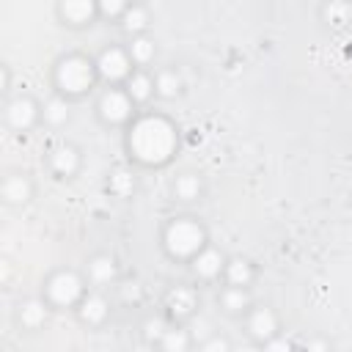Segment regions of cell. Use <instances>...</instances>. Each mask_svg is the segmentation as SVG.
Masks as SVG:
<instances>
[{
	"mask_svg": "<svg viewBox=\"0 0 352 352\" xmlns=\"http://www.w3.org/2000/svg\"><path fill=\"white\" fill-rule=\"evenodd\" d=\"M126 52H129V60L135 69H151V63L157 60V41L146 33V36H135V38H126Z\"/></svg>",
	"mask_w": 352,
	"mask_h": 352,
	"instance_id": "cell-23",
	"label": "cell"
},
{
	"mask_svg": "<svg viewBox=\"0 0 352 352\" xmlns=\"http://www.w3.org/2000/svg\"><path fill=\"white\" fill-rule=\"evenodd\" d=\"M74 314H77V319H80L85 327H94V330H96V327H104V324L110 322L113 305H110V300H107V294H104L102 289H88Z\"/></svg>",
	"mask_w": 352,
	"mask_h": 352,
	"instance_id": "cell-13",
	"label": "cell"
},
{
	"mask_svg": "<svg viewBox=\"0 0 352 352\" xmlns=\"http://www.w3.org/2000/svg\"><path fill=\"white\" fill-rule=\"evenodd\" d=\"M324 22H349L352 19V6L349 3H324L319 8Z\"/></svg>",
	"mask_w": 352,
	"mask_h": 352,
	"instance_id": "cell-28",
	"label": "cell"
},
{
	"mask_svg": "<svg viewBox=\"0 0 352 352\" xmlns=\"http://www.w3.org/2000/svg\"><path fill=\"white\" fill-rule=\"evenodd\" d=\"M94 113H96V118H99L102 126H107V129H124V126H132V121L138 118V104L129 99V94L124 91V85H104L96 94Z\"/></svg>",
	"mask_w": 352,
	"mask_h": 352,
	"instance_id": "cell-4",
	"label": "cell"
},
{
	"mask_svg": "<svg viewBox=\"0 0 352 352\" xmlns=\"http://www.w3.org/2000/svg\"><path fill=\"white\" fill-rule=\"evenodd\" d=\"M55 16L63 28L72 30H85L94 22H99L96 0H58L55 3Z\"/></svg>",
	"mask_w": 352,
	"mask_h": 352,
	"instance_id": "cell-10",
	"label": "cell"
},
{
	"mask_svg": "<svg viewBox=\"0 0 352 352\" xmlns=\"http://www.w3.org/2000/svg\"><path fill=\"white\" fill-rule=\"evenodd\" d=\"M0 96H3V99L14 96V94H11V66H8V63H0Z\"/></svg>",
	"mask_w": 352,
	"mask_h": 352,
	"instance_id": "cell-32",
	"label": "cell"
},
{
	"mask_svg": "<svg viewBox=\"0 0 352 352\" xmlns=\"http://www.w3.org/2000/svg\"><path fill=\"white\" fill-rule=\"evenodd\" d=\"M126 8H129L126 0H96V11H99V19H102V22L118 25V22L124 19Z\"/></svg>",
	"mask_w": 352,
	"mask_h": 352,
	"instance_id": "cell-26",
	"label": "cell"
},
{
	"mask_svg": "<svg viewBox=\"0 0 352 352\" xmlns=\"http://www.w3.org/2000/svg\"><path fill=\"white\" fill-rule=\"evenodd\" d=\"M168 324H170V322H168L165 316H146V319L140 322V336H143L148 344L157 346V341L162 338V333H165Z\"/></svg>",
	"mask_w": 352,
	"mask_h": 352,
	"instance_id": "cell-27",
	"label": "cell"
},
{
	"mask_svg": "<svg viewBox=\"0 0 352 352\" xmlns=\"http://www.w3.org/2000/svg\"><path fill=\"white\" fill-rule=\"evenodd\" d=\"M124 91L129 94V99H132L138 107L148 104V102L157 96V91H154V72H148V69H135V72L129 74V80L124 82Z\"/></svg>",
	"mask_w": 352,
	"mask_h": 352,
	"instance_id": "cell-20",
	"label": "cell"
},
{
	"mask_svg": "<svg viewBox=\"0 0 352 352\" xmlns=\"http://www.w3.org/2000/svg\"><path fill=\"white\" fill-rule=\"evenodd\" d=\"M72 121V102L63 99L60 94H52L50 99L41 102V126L47 129H63Z\"/></svg>",
	"mask_w": 352,
	"mask_h": 352,
	"instance_id": "cell-19",
	"label": "cell"
},
{
	"mask_svg": "<svg viewBox=\"0 0 352 352\" xmlns=\"http://www.w3.org/2000/svg\"><path fill=\"white\" fill-rule=\"evenodd\" d=\"M192 344H195V338H192L190 327H187V324H173V322H170V324L165 327L162 338L157 341V352H190Z\"/></svg>",
	"mask_w": 352,
	"mask_h": 352,
	"instance_id": "cell-24",
	"label": "cell"
},
{
	"mask_svg": "<svg viewBox=\"0 0 352 352\" xmlns=\"http://www.w3.org/2000/svg\"><path fill=\"white\" fill-rule=\"evenodd\" d=\"M88 289L91 286H88V280L80 270L58 267L44 278L41 297L47 300V305L52 311H77V305H80V300L85 297Z\"/></svg>",
	"mask_w": 352,
	"mask_h": 352,
	"instance_id": "cell-3",
	"label": "cell"
},
{
	"mask_svg": "<svg viewBox=\"0 0 352 352\" xmlns=\"http://www.w3.org/2000/svg\"><path fill=\"white\" fill-rule=\"evenodd\" d=\"M206 192V182L198 170H179L173 179H170V195L173 201L190 206V204H198Z\"/></svg>",
	"mask_w": 352,
	"mask_h": 352,
	"instance_id": "cell-16",
	"label": "cell"
},
{
	"mask_svg": "<svg viewBox=\"0 0 352 352\" xmlns=\"http://www.w3.org/2000/svg\"><path fill=\"white\" fill-rule=\"evenodd\" d=\"M135 190H138V176H135L132 168L118 165V168L110 170V176H107V192H110V195H116V198H129Z\"/></svg>",
	"mask_w": 352,
	"mask_h": 352,
	"instance_id": "cell-25",
	"label": "cell"
},
{
	"mask_svg": "<svg viewBox=\"0 0 352 352\" xmlns=\"http://www.w3.org/2000/svg\"><path fill=\"white\" fill-rule=\"evenodd\" d=\"M198 308H201V297H198V289L190 283H176L162 294V314L173 324L192 322L198 316Z\"/></svg>",
	"mask_w": 352,
	"mask_h": 352,
	"instance_id": "cell-6",
	"label": "cell"
},
{
	"mask_svg": "<svg viewBox=\"0 0 352 352\" xmlns=\"http://www.w3.org/2000/svg\"><path fill=\"white\" fill-rule=\"evenodd\" d=\"M242 327H245V336H248L253 344L261 346V344H267L270 338L280 336V316H278V311H275L272 305L256 302V305L245 314Z\"/></svg>",
	"mask_w": 352,
	"mask_h": 352,
	"instance_id": "cell-8",
	"label": "cell"
},
{
	"mask_svg": "<svg viewBox=\"0 0 352 352\" xmlns=\"http://www.w3.org/2000/svg\"><path fill=\"white\" fill-rule=\"evenodd\" d=\"M154 91H157V99L162 102H173L182 96L184 91V80H182V72L173 69V66H162L154 72Z\"/></svg>",
	"mask_w": 352,
	"mask_h": 352,
	"instance_id": "cell-21",
	"label": "cell"
},
{
	"mask_svg": "<svg viewBox=\"0 0 352 352\" xmlns=\"http://www.w3.org/2000/svg\"><path fill=\"white\" fill-rule=\"evenodd\" d=\"M50 314H52V308H50L47 300L38 294V297L22 300V302L14 308V322H16L19 330H25V333H36V330H41V327L50 322Z\"/></svg>",
	"mask_w": 352,
	"mask_h": 352,
	"instance_id": "cell-14",
	"label": "cell"
},
{
	"mask_svg": "<svg viewBox=\"0 0 352 352\" xmlns=\"http://www.w3.org/2000/svg\"><path fill=\"white\" fill-rule=\"evenodd\" d=\"M300 352H333V344L324 336H311V338H305Z\"/></svg>",
	"mask_w": 352,
	"mask_h": 352,
	"instance_id": "cell-31",
	"label": "cell"
},
{
	"mask_svg": "<svg viewBox=\"0 0 352 352\" xmlns=\"http://www.w3.org/2000/svg\"><path fill=\"white\" fill-rule=\"evenodd\" d=\"M44 162L55 179H74L82 168V151H80V146H74L69 140H58L55 146H50Z\"/></svg>",
	"mask_w": 352,
	"mask_h": 352,
	"instance_id": "cell-9",
	"label": "cell"
},
{
	"mask_svg": "<svg viewBox=\"0 0 352 352\" xmlns=\"http://www.w3.org/2000/svg\"><path fill=\"white\" fill-rule=\"evenodd\" d=\"M99 82L102 80H99L94 58H88L82 52H66L52 66V88H55V94H60L69 102L88 96Z\"/></svg>",
	"mask_w": 352,
	"mask_h": 352,
	"instance_id": "cell-2",
	"label": "cell"
},
{
	"mask_svg": "<svg viewBox=\"0 0 352 352\" xmlns=\"http://www.w3.org/2000/svg\"><path fill=\"white\" fill-rule=\"evenodd\" d=\"M253 294L250 289H236V286H223L217 292V308L231 316V319H245V314L253 308Z\"/></svg>",
	"mask_w": 352,
	"mask_h": 352,
	"instance_id": "cell-17",
	"label": "cell"
},
{
	"mask_svg": "<svg viewBox=\"0 0 352 352\" xmlns=\"http://www.w3.org/2000/svg\"><path fill=\"white\" fill-rule=\"evenodd\" d=\"M198 352H234V344L223 333H212L198 344Z\"/></svg>",
	"mask_w": 352,
	"mask_h": 352,
	"instance_id": "cell-29",
	"label": "cell"
},
{
	"mask_svg": "<svg viewBox=\"0 0 352 352\" xmlns=\"http://www.w3.org/2000/svg\"><path fill=\"white\" fill-rule=\"evenodd\" d=\"M85 280L91 289H107L118 280V264L110 253H94L88 261H85V270H82Z\"/></svg>",
	"mask_w": 352,
	"mask_h": 352,
	"instance_id": "cell-15",
	"label": "cell"
},
{
	"mask_svg": "<svg viewBox=\"0 0 352 352\" xmlns=\"http://www.w3.org/2000/svg\"><path fill=\"white\" fill-rule=\"evenodd\" d=\"M94 63H96L99 80L104 85H124L129 80V74L135 72V66H132L129 52H126L124 44H107V47H102L94 55Z\"/></svg>",
	"mask_w": 352,
	"mask_h": 352,
	"instance_id": "cell-7",
	"label": "cell"
},
{
	"mask_svg": "<svg viewBox=\"0 0 352 352\" xmlns=\"http://www.w3.org/2000/svg\"><path fill=\"white\" fill-rule=\"evenodd\" d=\"M118 28L126 33V38H135V36H146L148 28H151V8L143 6V3H129L124 19L118 22Z\"/></svg>",
	"mask_w": 352,
	"mask_h": 352,
	"instance_id": "cell-22",
	"label": "cell"
},
{
	"mask_svg": "<svg viewBox=\"0 0 352 352\" xmlns=\"http://www.w3.org/2000/svg\"><path fill=\"white\" fill-rule=\"evenodd\" d=\"M0 116H3V126L14 135H28L33 132L38 124H41V102L30 94H14L8 99H3V107H0Z\"/></svg>",
	"mask_w": 352,
	"mask_h": 352,
	"instance_id": "cell-5",
	"label": "cell"
},
{
	"mask_svg": "<svg viewBox=\"0 0 352 352\" xmlns=\"http://www.w3.org/2000/svg\"><path fill=\"white\" fill-rule=\"evenodd\" d=\"M36 195V182L28 170H6L0 179V198L6 206H28Z\"/></svg>",
	"mask_w": 352,
	"mask_h": 352,
	"instance_id": "cell-11",
	"label": "cell"
},
{
	"mask_svg": "<svg viewBox=\"0 0 352 352\" xmlns=\"http://www.w3.org/2000/svg\"><path fill=\"white\" fill-rule=\"evenodd\" d=\"M160 245L170 261L190 264L209 245V231L195 214H173L162 223Z\"/></svg>",
	"mask_w": 352,
	"mask_h": 352,
	"instance_id": "cell-1",
	"label": "cell"
},
{
	"mask_svg": "<svg viewBox=\"0 0 352 352\" xmlns=\"http://www.w3.org/2000/svg\"><path fill=\"white\" fill-rule=\"evenodd\" d=\"M226 261H228V253H223L217 245L209 242L187 267H190V272L198 283H214V280H223Z\"/></svg>",
	"mask_w": 352,
	"mask_h": 352,
	"instance_id": "cell-12",
	"label": "cell"
},
{
	"mask_svg": "<svg viewBox=\"0 0 352 352\" xmlns=\"http://www.w3.org/2000/svg\"><path fill=\"white\" fill-rule=\"evenodd\" d=\"M261 352H297V346H294L292 338H286V336L280 333V336L270 338L267 344H261Z\"/></svg>",
	"mask_w": 352,
	"mask_h": 352,
	"instance_id": "cell-30",
	"label": "cell"
},
{
	"mask_svg": "<svg viewBox=\"0 0 352 352\" xmlns=\"http://www.w3.org/2000/svg\"><path fill=\"white\" fill-rule=\"evenodd\" d=\"M258 278V270L250 258L245 256H228L226 272H223V286H236V289H250Z\"/></svg>",
	"mask_w": 352,
	"mask_h": 352,
	"instance_id": "cell-18",
	"label": "cell"
}]
</instances>
